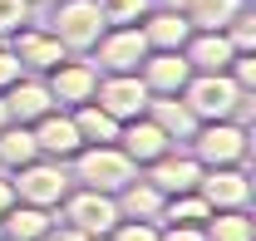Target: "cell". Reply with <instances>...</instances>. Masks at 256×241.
<instances>
[{"mask_svg": "<svg viewBox=\"0 0 256 241\" xmlns=\"http://www.w3.org/2000/svg\"><path fill=\"white\" fill-rule=\"evenodd\" d=\"M252 98H256V94H242L226 69H217V74L192 69L188 84H182V104L192 108L197 123H207V118H236V123H246V118H252Z\"/></svg>", "mask_w": 256, "mask_h": 241, "instance_id": "1", "label": "cell"}, {"mask_svg": "<svg viewBox=\"0 0 256 241\" xmlns=\"http://www.w3.org/2000/svg\"><path fill=\"white\" fill-rule=\"evenodd\" d=\"M69 178H74V187H94V192H108L114 197L124 182L138 178V162L118 143H84V148L69 158Z\"/></svg>", "mask_w": 256, "mask_h": 241, "instance_id": "2", "label": "cell"}, {"mask_svg": "<svg viewBox=\"0 0 256 241\" xmlns=\"http://www.w3.org/2000/svg\"><path fill=\"white\" fill-rule=\"evenodd\" d=\"M188 148L202 168H246L252 133H246V123H236V118H207V123H197Z\"/></svg>", "mask_w": 256, "mask_h": 241, "instance_id": "3", "label": "cell"}, {"mask_svg": "<svg viewBox=\"0 0 256 241\" xmlns=\"http://www.w3.org/2000/svg\"><path fill=\"white\" fill-rule=\"evenodd\" d=\"M10 187H15V202H30V207H60L64 192L74 187V178H69V168L64 162H54V158H30L25 168H15L10 172Z\"/></svg>", "mask_w": 256, "mask_h": 241, "instance_id": "4", "label": "cell"}, {"mask_svg": "<svg viewBox=\"0 0 256 241\" xmlns=\"http://www.w3.org/2000/svg\"><path fill=\"white\" fill-rule=\"evenodd\" d=\"M104 30H108V20H104L98 0H60L54 15H50V34L60 40L69 54H89Z\"/></svg>", "mask_w": 256, "mask_h": 241, "instance_id": "5", "label": "cell"}, {"mask_svg": "<svg viewBox=\"0 0 256 241\" xmlns=\"http://www.w3.org/2000/svg\"><path fill=\"white\" fill-rule=\"evenodd\" d=\"M54 212H64L60 222L79 226L84 236H94V241H104L114 226H118V202H114L108 192H94V187H69Z\"/></svg>", "mask_w": 256, "mask_h": 241, "instance_id": "6", "label": "cell"}, {"mask_svg": "<svg viewBox=\"0 0 256 241\" xmlns=\"http://www.w3.org/2000/svg\"><path fill=\"white\" fill-rule=\"evenodd\" d=\"M94 69L98 74H128V69H138L143 64V54H148V40H143V30L138 25H108V30L94 40Z\"/></svg>", "mask_w": 256, "mask_h": 241, "instance_id": "7", "label": "cell"}, {"mask_svg": "<svg viewBox=\"0 0 256 241\" xmlns=\"http://www.w3.org/2000/svg\"><path fill=\"white\" fill-rule=\"evenodd\" d=\"M148 84L138 79V69H128V74H98L94 84V104L104 108V114H114V118H138L143 108H148Z\"/></svg>", "mask_w": 256, "mask_h": 241, "instance_id": "8", "label": "cell"}, {"mask_svg": "<svg viewBox=\"0 0 256 241\" xmlns=\"http://www.w3.org/2000/svg\"><path fill=\"white\" fill-rule=\"evenodd\" d=\"M44 84H50V94H54V104L60 108H74V104H89L94 98V84H98V69L94 60H69L64 54L50 74H40Z\"/></svg>", "mask_w": 256, "mask_h": 241, "instance_id": "9", "label": "cell"}, {"mask_svg": "<svg viewBox=\"0 0 256 241\" xmlns=\"http://www.w3.org/2000/svg\"><path fill=\"white\" fill-rule=\"evenodd\" d=\"M30 133H34L40 158H54V162H69L74 152L84 148V138H79V128H74V114H69V108H50L44 118L30 123Z\"/></svg>", "mask_w": 256, "mask_h": 241, "instance_id": "10", "label": "cell"}, {"mask_svg": "<svg viewBox=\"0 0 256 241\" xmlns=\"http://www.w3.org/2000/svg\"><path fill=\"white\" fill-rule=\"evenodd\" d=\"M197 192L212 212H232L252 202V178H246V168H202Z\"/></svg>", "mask_w": 256, "mask_h": 241, "instance_id": "11", "label": "cell"}, {"mask_svg": "<svg viewBox=\"0 0 256 241\" xmlns=\"http://www.w3.org/2000/svg\"><path fill=\"white\" fill-rule=\"evenodd\" d=\"M143 178L158 187L162 197H178V192H197V178H202V162L192 158V152H178L168 148L162 158H153L148 168H138Z\"/></svg>", "mask_w": 256, "mask_h": 241, "instance_id": "12", "label": "cell"}, {"mask_svg": "<svg viewBox=\"0 0 256 241\" xmlns=\"http://www.w3.org/2000/svg\"><path fill=\"white\" fill-rule=\"evenodd\" d=\"M0 98H5L10 123H34V118H44L50 108H60V104H54V94H50V84H44L40 74H20V79L0 94Z\"/></svg>", "mask_w": 256, "mask_h": 241, "instance_id": "13", "label": "cell"}, {"mask_svg": "<svg viewBox=\"0 0 256 241\" xmlns=\"http://www.w3.org/2000/svg\"><path fill=\"white\" fill-rule=\"evenodd\" d=\"M192 64L182 50H148L143 64H138V79L148 84V94H182Z\"/></svg>", "mask_w": 256, "mask_h": 241, "instance_id": "14", "label": "cell"}, {"mask_svg": "<svg viewBox=\"0 0 256 241\" xmlns=\"http://www.w3.org/2000/svg\"><path fill=\"white\" fill-rule=\"evenodd\" d=\"M118 148H124L138 168H148L153 158H162V152L178 148V143H172V138H168L148 114H138V118H124V123H118Z\"/></svg>", "mask_w": 256, "mask_h": 241, "instance_id": "15", "label": "cell"}, {"mask_svg": "<svg viewBox=\"0 0 256 241\" xmlns=\"http://www.w3.org/2000/svg\"><path fill=\"white\" fill-rule=\"evenodd\" d=\"M10 40H15L10 50H15V60H20V69H25V74H50V69L69 54V50H64L50 30H34V25H20Z\"/></svg>", "mask_w": 256, "mask_h": 241, "instance_id": "16", "label": "cell"}, {"mask_svg": "<svg viewBox=\"0 0 256 241\" xmlns=\"http://www.w3.org/2000/svg\"><path fill=\"white\" fill-rule=\"evenodd\" d=\"M138 30H143V40H148V50H182L188 44V15L182 10H168V5H153L143 20H138Z\"/></svg>", "mask_w": 256, "mask_h": 241, "instance_id": "17", "label": "cell"}, {"mask_svg": "<svg viewBox=\"0 0 256 241\" xmlns=\"http://www.w3.org/2000/svg\"><path fill=\"white\" fill-rule=\"evenodd\" d=\"M143 114H148V118L158 123L162 133L172 138V143H188L192 133H197V118H192V108L182 104V94H153Z\"/></svg>", "mask_w": 256, "mask_h": 241, "instance_id": "18", "label": "cell"}, {"mask_svg": "<svg viewBox=\"0 0 256 241\" xmlns=\"http://www.w3.org/2000/svg\"><path fill=\"white\" fill-rule=\"evenodd\" d=\"M182 54H188L192 69H202V74H217V69H226L232 64V40H226L222 30H192L188 44H182Z\"/></svg>", "mask_w": 256, "mask_h": 241, "instance_id": "19", "label": "cell"}, {"mask_svg": "<svg viewBox=\"0 0 256 241\" xmlns=\"http://www.w3.org/2000/svg\"><path fill=\"white\" fill-rule=\"evenodd\" d=\"M114 202H118V216H133V222H158L162 216V192L143 178V172L133 182H124V187L114 192Z\"/></svg>", "mask_w": 256, "mask_h": 241, "instance_id": "20", "label": "cell"}, {"mask_svg": "<svg viewBox=\"0 0 256 241\" xmlns=\"http://www.w3.org/2000/svg\"><path fill=\"white\" fill-rule=\"evenodd\" d=\"M50 222H54V212H50V207L15 202V207L0 216V236H5V241H40L44 232H50Z\"/></svg>", "mask_w": 256, "mask_h": 241, "instance_id": "21", "label": "cell"}, {"mask_svg": "<svg viewBox=\"0 0 256 241\" xmlns=\"http://www.w3.org/2000/svg\"><path fill=\"white\" fill-rule=\"evenodd\" d=\"M202 236H207V241H256V222H252V212H246V207L207 212Z\"/></svg>", "mask_w": 256, "mask_h": 241, "instance_id": "22", "label": "cell"}, {"mask_svg": "<svg viewBox=\"0 0 256 241\" xmlns=\"http://www.w3.org/2000/svg\"><path fill=\"white\" fill-rule=\"evenodd\" d=\"M30 158H40L30 123H5V128H0V172H15V168H25Z\"/></svg>", "mask_w": 256, "mask_h": 241, "instance_id": "23", "label": "cell"}, {"mask_svg": "<svg viewBox=\"0 0 256 241\" xmlns=\"http://www.w3.org/2000/svg\"><path fill=\"white\" fill-rule=\"evenodd\" d=\"M69 114H74V128H79L84 143H118V118L104 114L94 98H89V104H74Z\"/></svg>", "mask_w": 256, "mask_h": 241, "instance_id": "24", "label": "cell"}, {"mask_svg": "<svg viewBox=\"0 0 256 241\" xmlns=\"http://www.w3.org/2000/svg\"><path fill=\"white\" fill-rule=\"evenodd\" d=\"M246 0H188V25L192 30H226L232 25V15L242 10Z\"/></svg>", "mask_w": 256, "mask_h": 241, "instance_id": "25", "label": "cell"}, {"mask_svg": "<svg viewBox=\"0 0 256 241\" xmlns=\"http://www.w3.org/2000/svg\"><path fill=\"white\" fill-rule=\"evenodd\" d=\"M207 202H202V192H178V197H162V216L158 222H188V226H202L207 222Z\"/></svg>", "mask_w": 256, "mask_h": 241, "instance_id": "26", "label": "cell"}, {"mask_svg": "<svg viewBox=\"0 0 256 241\" xmlns=\"http://www.w3.org/2000/svg\"><path fill=\"white\" fill-rule=\"evenodd\" d=\"M222 34L232 40V50H236V54H256V10H252V5H242Z\"/></svg>", "mask_w": 256, "mask_h": 241, "instance_id": "27", "label": "cell"}, {"mask_svg": "<svg viewBox=\"0 0 256 241\" xmlns=\"http://www.w3.org/2000/svg\"><path fill=\"white\" fill-rule=\"evenodd\" d=\"M98 10H104L108 25H138L153 10V0H98Z\"/></svg>", "mask_w": 256, "mask_h": 241, "instance_id": "28", "label": "cell"}, {"mask_svg": "<svg viewBox=\"0 0 256 241\" xmlns=\"http://www.w3.org/2000/svg\"><path fill=\"white\" fill-rule=\"evenodd\" d=\"M104 241H158V222H133V216H118V226Z\"/></svg>", "mask_w": 256, "mask_h": 241, "instance_id": "29", "label": "cell"}, {"mask_svg": "<svg viewBox=\"0 0 256 241\" xmlns=\"http://www.w3.org/2000/svg\"><path fill=\"white\" fill-rule=\"evenodd\" d=\"M20 25H30V0H0V40H10Z\"/></svg>", "mask_w": 256, "mask_h": 241, "instance_id": "30", "label": "cell"}, {"mask_svg": "<svg viewBox=\"0 0 256 241\" xmlns=\"http://www.w3.org/2000/svg\"><path fill=\"white\" fill-rule=\"evenodd\" d=\"M226 74L236 79V89H242V94H256V54H232Z\"/></svg>", "mask_w": 256, "mask_h": 241, "instance_id": "31", "label": "cell"}, {"mask_svg": "<svg viewBox=\"0 0 256 241\" xmlns=\"http://www.w3.org/2000/svg\"><path fill=\"white\" fill-rule=\"evenodd\" d=\"M158 241H207L202 226H188V222H158Z\"/></svg>", "mask_w": 256, "mask_h": 241, "instance_id": "32", "label": "cell"}, {"mask_svg": "<svg viewBox=\"0 0 256 241\" xmlns=\"http://www.w3.org/2000/svg\"><path fill=\"white\" fill-rule=\"evenodd\" d=\"M20 74H25V69H20V60H15V50H10V44H0V94L10 89Z\"/></svg>", "mask_w": 256, "mask_h": 241, "instance_id": "33", "label": "cell"}, {"mask_svg": "<svg viewBox=\"0 0 256 241\" xmlns=\"http://www.w3.org/2000/svg\"><path fill=\"white\" fill-rule=\"evenodd\" d=\"M40 241H94V236H84L79 226H69V222H60V216H54V222H50V232H44Z\"/></svg>", "mask_w": 256, "mask_h": 241, "instance_id": "34", "label": "cell"}, {"mask_svg": "<svg viewBox=\"0 0 256 241\" xmlns=\"http://www.w3.org/2000/svg\"><path fill=\"white\" fill-rule=\"evenodd\" d=\"M10 207H15V187H10V178H5V172H0V216H5Z\"/></svg>", "mask_w": 256, "mask_h": 241, "instance_id": "35", "label": "cell"}, {"mask_svg": "<svg viewBox=\"0 0 256 241\" xmlns=\"http://www.w3.org/2000/svg\"><path fill=\"white\" fill-rule=\"evenodd\" d=\"M153 5H168V10H188V0H153Z\"/></svg>", "mask_w": 256, "mask_h": 241, "instance_id": "36", "label": "cell"}, {"mask_svg": "<svg viewBox=\"0 0 256 241\" xmlns=\"http://www.w3.org/2000/svg\"><path fill=\"white\" fill-rule=\"evenodd\" d=\"M5 123H10V114H5V98H0V128H5Z\"/></svg>", "mask_w": 256, "mask_h": 241, "instance_id": "37", "label": "cell"}, {"mask_svg": "<svg viewBox=\"0 0 256 241\" xmlns=\"http://www.w3.org/2000/svg\"><path fill=\"white\" fill-rule=\"evenodd\" d=\"M30 5H40V0H30Z\"/></svg>", "mask_w": 256, "mask_h": 241, "instance_id": "38", "label": "cell"}, {"mask_svg": "<svg viewBox=\"0 0 256 241\" xmlns=\"http://www.w3.org/2000/svg\"><path fill=\"white\" fill-rule=\"evenodd\" d=\"M0 241H5V236H0Z\"/></svg>", "mask_w": 256, "mask_h": 241, "instance_id": "39", "label": "cell"}]
</instances>
